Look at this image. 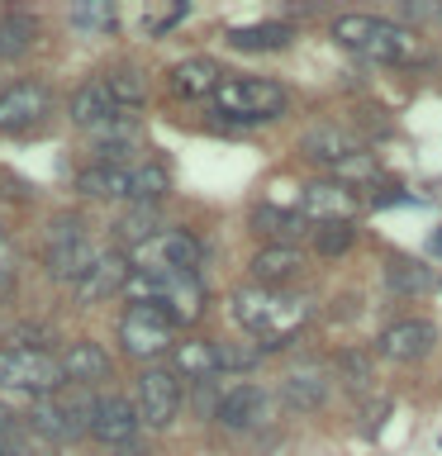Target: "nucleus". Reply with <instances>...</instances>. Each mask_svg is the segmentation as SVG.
Returning <instances> with one entry per match:
<instances>
[{
  "mask_svg": "<svg viewBox=\"0 0 442 456\" xmlns=\"http://www.w3.org/2000/svg\"><path fill=\"white\" fill-rule=\"evenodd\" d=\"M333 38L362 57H376V62H419L423 57V43L409 24H390L376 14H338Z\"/></svg>",
  "mask_w": 442,
  "mask_h": 456,
  "instance_id": "1",
  "label": "nucleus"
},
{
  "mask_svg": "<svg viewBox=\"0 0 442 456\" xmlns=\"http://www.w3.org/2000/svg\"><path fill=\"white\" fill-rule=\"evenodd\" d=\"M124 295L128 305H157L171 323H195L200 309H205V281L195 271H162V276L134 271Z\"/></svg>",
  "mask_w": 442,
  "mask_h": 456,
  "instance_id": "2",
  "label": "nucleus"
},
{
  "mask_svg": "<svg viewBox=\"0 0 442 456\" xmlns=\"http://www.w3.org/2000/svg\"><path fill=\"white\" fill-rule=\"evenodd\" d=\"M233 319L248 328V333L266 338V347L295 338V328L309 319V305L305 299H291V295H271V290H238L233 295Z\"/></svg>",
  "mask_w": 442,
  "mask_h": 456,
  "instance_id": "3",
  "label": "nucleus"
},
{
  "mask_svg": "<svg viewBox=\"0 0 442 456\" xmlns=\"http://www.w3.org/2000/svg\"><path fill=\"white\" fill-rule=\"evenodd\" d=\"M285 91L276 81H257V77H228L219 91H214V114L233 124H266L285 114Z\"/></svg>",
  "mask_w": 442,
  "mask_h": 456,
  "instance_id": "4",
  "label": "nucleus"
},
{
  "mask_svg": "<svg viewBox=\"0 0 442 456\" xmlns=\"http://www.w3.org/2000/svg\"><path fill=\"white\" fill-rule=\"evenodd\" d=\"M0 385L5 390H20V395H38L48 399L57 385H67L62 376V362L43 347H0Z\"/></svg>",
  "mask_w": 442,
  "mask_h": 456,
  "instance_id": "5",
  "label": "nucleus"
},
{
  "mask_svg": "<svg viewBox=\"0 0 442 456\" xmlns=\"http://www.w3.org/2000/svg\"><path fill=\"white\" fill-rule=\"evenodd\" d=\"M171 323L157 305H128L124 319H119V342L128 356H138V362H152V356H167L171 347Z\"/></svg>",
  "mask_w": 442,
  "mask_h": 456,
  "instance_id": "6",
  "label": "nucleus"
},
{
  "mask_svg": "<svg viewBox=\"0 0 442 456\" xmlns=\"http://www.w3.org/2000/svg\"><path fill=\"white\" fill-rule=\"evenodd\" d=\"M128 262H134V271H148V276H162V271H195L200 242L191 233H181V228H167V233H157L152 242H143V248L128 252Z\"/></svg>",
  "mask_w": 442,
  "mask_h": 456,
  "instance_id": "7",
  "label": "nucleus"
},
{
  "mask_svg": "<svg viewBox=\"0 0 442 456\" xmlns=\"http://www.w3.org/2000/svg\"><path fill=\"white\" fill-rule=\"evenodd\" d=\"M181 376L171 366H152L138 376V419L148 428H167L181 413Z\"/></svg>",
  "mask_w": 442,
  "mask_h": 456,
  "instance_id": "8",
  "label": "nucleus"
},
{
  "mask_svg": "<svg viewBox=\"0 0 442 456\" xmlns=\"http://www.w3.org/2000/svg\"><path fill=\"white\" fill-rule=\"evenodd\" d=\"M53 114V91L43 81H20L0 91V134H29Z\"/></svg>",
  "mask_w": 442,
  "mask_h": 456,
  "instance_id": "9",
  "label": "nucleus"
},
{
  "mask_svg": "<svg viewBox=\"0 0 442 456\" xmlns=\"http://www.w3.org/2000/svg\"><path fill=\"white\" fill-rule=\"evenodd\" d=\"M228 433H257V428H266L276 419V399L266 390H257V385H238V390H228L219 399V413H214Z\"/></svg>",
  "mask_w": 442,
  "mask_h": 456,
  "instance_id": "10",
  "label": "nucleus"
},
{
  "mask_svg": "<svg viewBox=\"0 0 442 456\" xmlns=\"http://www.w3.org/2000/svg\"><path fill=\"white\" fill-rule=\"evenodd\" d=\"M95 419V399L91 404H62V399H38L29 409V428L48 442H67V437H81Z\"/></svg>",
  "mask_w": 442,
  "mask_h": 456,
  "instance_id": "11",
  "label": "nucleus"
},
{
  "mask_svg": "<svg viewBox=\"0 0 442 456\" xmlns=\"http://www.w3.org/2000/svg\"><path fill=\"white\" fill-rule=\"evenodd\" d=\"M299 205H305V214L319 224H352V214L362 200H356V191L342 181H314V185H305Z\"/></svg>",
  "mask_w": 442,
  "mask_h": 456,
  "instance_id": "12",
  "label": "nucleus"
},
{
  "mask_svg": "<svg viewBox=\"0 0 442 456\" xmlns=\"http://www.w3.org/2000/svg\"><path fill=\"white\" fill-rule=\"evenodd\" d=\"M128 276H134V262H128L124 252H100L91 276L77 285V305H100V299L128 290Z\"/></svg>",
  "mask_w": 442,
  "mask_h": 456,
  "instance_id": "13",
  "label": "nucleus"
},
{
  "mask_svg": "<svg viewBox=\"0 0 442 456\" xmlns=\"http://www.w3.org/2000/svg\"><path fill=\"white\" fill-rule=\"evenodd\" d=\"M228 77L219 71V62L214 57H185V62H176L167 71V86H171V95H181V100H214V91H219Z\"/></svg>",
  "mask_w": 442,
  "mask_h": 456,
  "instance_id": "14",
  "label": "nucleus"
},
{
  "mask_svg": "<svg viewBox=\"0 0 442 456\" xmlns=\"http://www.w3.org/2000/svg\"><path fill=\"white\" fill-rule=\"evenodd\" d=\"M138 404H128V399L119 395H105V399H95V419H91V433L100 442H110V447H124V442H134L138 437Z\"/></svg>",
  "mask_w": 442,
  "mask_h": 456,
  "instance_id": "15",
  "label": "nucleus"
},
{
  "mask_svg": "<svg viewBox=\"0 0 442 456\" xmlns=\"http://www.w3.org/2000/svg\"><path fill=\"white\" fill-rule=\"evenodd\" d=\"M299 152L338 171L342 162H352V157H362V138H352L348 128H338V124H319V128H309V134L299 138Z\"/></svg>",
  "mask_w": 442,
  "mask_h": 456,
  "instance_id": "16",
  "label": "nucleus"
},
{
  "mask_svg": "<svg viewBox=\"0 0 442 456\" xmlns=\"http://www.w3.org/2000/svg\"><path fill=\"white\" fill-rule=\"evenodd\" d=\"M438 342V328L423 323V319H399L381 333V352L390 356V362H419V356L433 352Z\"/></svg>",
  "mask_w": 442,
  "mask_h": 456,
  "instance_id": "17",
  "label": "nucleus"
},
{
  "mask_svg": "<svg viewBox=\"0 0 442 456\" xmlns=\"http://www.w3.org/2000/svg\"><path fill=\"white\" fill-rule=\"evenodd\" d=\"M57 362H62L67 385H91V380H105L110 376V356L91 338H71L67 347L57 352Z\"/></svg>",
  "mask_w": 442,
  "mask_h": 456,
  "instance_id": "18",
  "label": "nucleus"
},
{
  "mask_svg": "<svg viewBox=\"0 0 442 456\" xmlns=\"http://www.w3.org/2000/svg\"><path fill=\"white\" fill-rule=\"evenodd\" d=\"M138 138H143V124L134 119V114H114V119H105V124L91 128V142H95L100 167H128L124 152H128V142H138Z\"/></svg>",
  "mask_w": 442,
  "mask_h": 456,
  "instance_id": "19",
  "label": "nucleus"
},
{
  "mask_svg": "<svg viewBox=\"0 0 442 456\" xmlns=\"http://www.w3.org/2000/svg\"><path fill=\"white\" fill-rule=\"evenodd\" d=\"M67 114H71V124H81V128H95V124L114 119V114H119V105H114L105 77L81 81L77 91H71V100H67Z\"/></svg>",
  "mask_w": 442,
  "mask_h": 456,
  "instance_id": "20",
  "label": "nucleus"
},
{
  "mask_svg": "<svg viewBox=\"0 0 442 456\" xmlns=\"http://www.w3.org/2000/svg\"><path fill=\"white\" fill-rule=\"evenodd\" d=\"M77 191L86 200H128L134 205V167H86L77 176Z\"/></svg>",
  "mask_w": 442,
  "mask_h": 456,
  "instance_id": "21",
  "label": "nucleus"
},
{
  "mask_svg": "<svg viewBox=\"0 0 442 456\" xmlns=\"http://www.w3.org/2000/svg\"><path fill=\"white\" fill-rule=\"evenodd\" d=\"M171 370H176L181 380H214L224 370L219 362V342H176V352H171Z\"/></svg>",
  "mask_w": 442,
  "mask_h": 456,
  "instance_id": "22",
  "label": "nucleus"
},
{
  "mask_svg": "<svg viewBox=\"0 0 442 456\" xmlns=\"http://www.w3.org/2000/svg\"><path fill=\"white\" fill-rule=\"evenodd\" d=\"M100 262L95 242L81 238V242H67V248H48V276L53 281H67V285H81L91 276V266Z\"/></svg>",
  "mask_w": 442,
  "mask_h": 456,
  "instance_id": "23",
  "label": "nucleus"
},
{
  "mask_svg": "<svg viewBox=\"0 0 442 456\" xmlns=\"http://www.w3.org/2000/svg\"><path fill=\"white\" fill-rule=\"evenodd\" d=\"M157 233H167L162 228V214H157V205H128L119 214V224H114V238L128 242V252L143 248V242H152Z\"/></svg>",
  "mask_w": 442,
  "mask_h": 456,
  "instance_id": "24",
  "label": "nucleus"
},
{
  "mask_svg": "<svg viewBox=\"0 0 442 456\" xmlns=\"http://www.w3.org/2000/svg\"><path fill=\"white\" fill-rule=\"evenodd\" d=\"M299 266H305V252H299V248H262L252 256V276L262 285L291 281V276H299Z\"/></svg>",
  "mask_w": 442,
  "mask_h": 456,
  "instance_id": "25",
  "label": "nucleus"
},
{
  "mask_svg": "<svg viewBox=\"0 0 442 456\" xmlns=\"http://www.w3.org/2000/svg\"><path fill=\"white\" fill-rule=\"evenodd\" d=\"M291 24H248V28H233L228 43H233L238 53H281L285 43H291Z\"/></svg>",
  "mask_w": 442,
  "mask_h": 456,
  "instance_id": "26",
  "label": "nucleus"
},
{
  "mask_svg": "<svg viewBox=\"0 0 442 456\" xmlns=\"http://www.w3.org/2000/svg\"><path fill=\"white\" fill-rule=\"evenodd\" d=\"M105 86H110V95H114V105H119V114L138 110L143 100H148V77H143L138 67H114L110 77H105Z\"/></svg>",
  "mask_w": 442,
  "mask_h": 456,
  "instance_id": "27",
  "label": "nucleus"
},
{
  "mask_svg": "<svg viewBox=\"0 0 442 456\" xmlns=\"http://www.w3.org/2000/svg\"><path fill=\"white\" fill-rule=\"evenodd\" d=\"M281 399H285V404H295V409H319L328 399V380L314 376V370H295V376L281 380Z\"/></svg>",
  "mask_w": 442,
  "mask_h": 456,
  "instance_id": "28",
  "label": "nucleus"
},
{
  "mask_svg": "<svg viewBox=\"0 0 442 456\" xmlns=\"http://www.w3.org/2000/svg\"><path fill=\"white\" fill-rule=\"evenodd\" d=\"M252 228L262 238H271V248H291V238L299 233V214L276 209V205H262V209L252 214Z\"/></svg>",
  "mask_w": 442,
  "mask_h": 456,
  "instance_id": "29",
  "label": "nucleus"
},
{
  "mask_svg": "<svg viewBox=\"0 0 442 456\" xmlns=\"http://www.w3.org/2000/svg\"><path fill=\"white\" fill-rule=\"evenodd\" d=\"M385 285L399 295H423L428 285H433V271L409 262V256H390V262H385Z\"/></svg>",
  "mask_w": 442,
  "mask_h": 456,
  "instance_id": "30",
  "label": "nucleus"
},
{
  "mask_svg": "<svg viewBox=\"0 0 442 456\" xmlns=\"http://www.w3.org/2000/svg\"><path fill=\"white\" fill-rule=\"evenodd\" d=\"M34 38H38V24L29 20V14H5V20H0V57L29 53Z\"/></svg>",
  "mask_w": 442,
  "mask_h": 456,
  "instance_id": "31",
  "label": "nucleus"
},
{
  "mask_svg": "<svg viewBox=\"0 0 442 456\" xmlns=\"http://www.w3.org/2000/svg\"><path fill=\"white\" fill-rule=\"evenodd\" d=\"M171 191L167 167H134V205H157Z\"/></svg>",
  "mask_w": 442,
  "mask_h": 456,
  "instance_id": "32",
  "label": "nucleus"
},
{
  "mask_svg": "<svg viewBox=\"0 0 442 456\" xmlns=\"http://www.w3.org/2000/svg\"><path fill=\"white\" fill-rule=\"evenodd\" d=\"M352 238H356V228H352V224H319V228H314V248L328 252V256L348 252V248H352Z\"/></svg>",
  "mask_w": 442,
  "mask_h": 456,
  "instance_id": "33",
  "label": "nucleus"
},
{
  "mask_svg": "<svg viewBox=\"0 0 442 456\" xmlns=\"http://www.w3.org/2000/svg\"><path fill=\"white\" fill-rule=\"evenodd\" d=\"M81 238H86L81 214H62V219L48 224V248H67V242H81Z\"/></svg>",
  "mask_w": 442,
  "mask_h": 456,
  "instance_id": "34",
  "label": "nucleus"
},
{
  "mask_svg": "<svg viewBox=\"0 0 442 456\" xmlns=\"http://www.w3.org/2000/svg\"><path fill=\"white\" fill-rule=\"evenodd\" d=\"M257 356H262V347H233V342H219L224 370H248V366H257Z\"/></svg>",
  "mask_w": 442,
  "mask_h": 456,
  "instance_id": "35",
  "label": "nucleus"
},
{
  "mask_svg": "<svg viewBox=\"0 0 442 456\" xmlns=\"http://www.w3.org/2000/svg\"><path fill=\"white\" fill-rule=\"evenodd\" d=\"M71 20H77L81 28H105V34H110V28H114V10L110 5H77V10H71Z\"/></svg>",
  "mask_w": 442,
  "mask_h": 456,
  "instance_id": "36",
  "label": "nucleus"
},
{
  "mask_svg": "<svg viewBox=\"0 0 442 456\" xmlns=\"http://www.w3.org/2000/svg\"><path fill=\"white\" fill-rule=\"evenodd\" d=\"M342 376H348V385H366L371 380V366L362 352H342Z\"/></svg>",
  "mask_w": 442,
  "mask_h": 456,
  "instance_id": "37",
  "label": "nucleus"
},
{
  "mask_svg": "<svg viewBox=\"0 0 442 456\" xmlns=\"http://www.w3.org/2000/svg\"><path fill=\"white\" fill-rule=\"evenodd\" d=\"M338 176H348V181H371V176H376V162H371V152H362V157H352V162H342Z\"/></svg>",
  "mask_w": 442,
  "mask_h": 456,
  "instance_id": "38",
  "label": "nucleus"
},
{
  "mask_svg": "<svg viewBox=\"0 0 442 456\" xmlns=\"http://www.w3.org/2000/svg\"><path fill=\"white\" fill-rule=\"evenodd\" d=\"M399 20H442V0H433V5H423V0H405V5H399Z\"/></svg>",
  "mask_w": 442,
  "mask_h": 456,
  "instance_id": "39",
  "label": "nucleus"
},
{
  "mask_svg": "<svg viewBox=\"0 0 442 456\" xmlns=\"http://www.w3.org/2000/svg\"><path fill=\"white\" fill-rule=\"evenodd\" d=\"M10 290H14V252L0 248V295H10Z\"/></svg>",
  "mask_w": 442,
  "mask_h": 456,
  "instance_id": "40",
  "label": "nucleus"
},
{
  "mask_svg": "<svg viewBox=\"0 0 442 456\" xmlns=\"http://www.w3.org/2000/svg\"><path fill=\"white\" fill-rule=\"evenodd\" d=\"M0 456H29V452H24V447H20V442H14V437H10V442L0 437Z\"/></svg>",
  "mask_w": 442,
  "mask_h": 456,
  "instance_id": "41",
  "label": "nucleus"
},
{
  "mask_svg": "<svg viewBox=\"0 0 442 456\" xmlns=\"http://www.w3.org/2000/svg\"><path fill=\"white\" fill-rule=\"evenodd\" d=\"M433 252H442V233H438V238H433Z\"/></svg>",
  "mask_w": 442,
  "mask_h": 456,
  "instance_id": "42",
  "label": "nucleus"
},
{
  "mask_svg": "<svg viewBox=\"0 0 442 456\" xmlns=\"http://www.w3.org/2000/svg\"><path fill=\"white\" fill-rule=\"evenodd\" d=\"M128 456H148V452H128Z\"/></svg>",
  "mask_w": 442,
  "mask_h": 456,
  "instance_id": "43",
  "label": "nucleus"
}]
</instances>
